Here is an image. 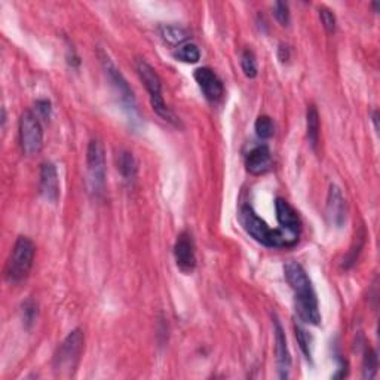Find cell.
Listing matches in <instances>:
<instances>
[{"label": "cell", "instance_id": "obj_26", "mask_svg": "<svg viewBox=\"0 0 380 380\" xmlns=\"http://www.w3.org/2000/svg\"><path fill=\"white\" fill-rule=\"evenodd\" d=\"M319 18H321V23L324 26V29L327 30V33H334L336 31V15L333 11H330L329 8H319Z\"/></svg>", "mask_w": 380, "mask_h": 380}, {"label": "cell", "instance_id": "obj_9", "mask_svg": "<svg viewBox=\"0 0 380 380\" xmlns=\"http://www.w3.org/2000/svg\"><path fill=\"white\" fill-rule=\"evenodd\" d=\"M195 81L208 101L217 103L223 99L224 95L223 82L214 73V70H211L210 67H201L195 70Z\"/></svg>", "mask_w": 380, "mask_h": 380}, {"label": "cell", "instance_id": "obj_25", "mask_svg": "<svg viewBox=\"0 0 380 380\" xmlns=\"http://www.w3.org/2000/svg\"><path fill=\"white\" fill-rule=\"evenodd\" d=\"M274 15H275V18H276V21H278L282 27L290 26L291 15H290V6H289V4H285V2H276L275 6H274Z\"/></svg>", "mask_w": 380, "mask_h": 380}, {"label": "cell", "instance_id": "obj_6", "mask_svg": "<svg viewBox=\"0 0 380 380\" xmlns=\"http://www.w3.org/2000/svg\"><path fill=\"white\" fill-rule=\"evenodd\" d=\"M88 184L95 195L101 194L106 187V155L104 146L99 139H94L86 150Z\"/></svg>", "mask_w": 380, "mask_h": 380}, {"label": "cell", "instance_id": "obj_2", "mask_svg": "<svg viewBox=\"0 0 380 380\" xmlns=\"http://www.w3.org/2000/svg\"><path fill=\"white\" fill-rule=\"evenodd\" d=\"M239 221L246 234L269 249H289L299 242V235L284 231L281 227L271 229L268 223L257 216L251 205H244L241 208Z\"/></svg>", "mask_w": 380, "mask_h": 380}, {"label": "cell", "instance_id": "obj_11", "mask_svg": "<svg viewBox=\"0 0 380 380\" xmlns=\"http://www.w3.org/2000/svg\"><path fill=\"white\" fill-rule=\"evenodd\" d=\"M41 195L49 201L56 202L60 198V179L52 162H44L41 166Z\"/></svg>", "mask_w": 380, "mask_h": 380}, {"label": "cell", "instance_id": "obj_12", "mask_svg": "<svg viewBox=\"0 0 380 380\" xmlns=\"http://www.w3.org/2000/svg\"><path fill=\"white\" fill-rule=\"evenodd\" d=\"M274 331H275V352H276V361H278V370L279 376L282 379L289 377V371L291 367V355L287 345V337H285L284 329L278 318L274 319Z\"/></svg>", "mask_w": 380, "mask_h": 380}, {"label": "cell", "instance_id": "obj_20", "mask_svg": "<svg viewBox=\"0 0 380 380\" xmlns=\"http://www.w3.org/2000/svg\"><path fill=\"white\" fill-rule=\"evenodd\" d=\"M159 34L169 45H181L187 41V31L179 26H161Z\"/></svg>", "mask_w": 380, "mask_h": 380}, {"label": "cell", "instance_id": "obj_21", "mask_svg": "<svg viewBox=\"0 0 380 380\" xmlns=\"http://www.w3.org/2000/svg\"><path fill=\"white\" fill-rule=\"evenodd\" d=\"M241 67L244 74L249 79H254L257 78L259 74V67H257V60H256V55L251 49H245L241 54Z\"/></svg>", "mask_w": 380, "mask_h": 380}, {"label": "cell", "instance_id": "obj_8", "mask_svg": "<svg viewBox=\"0 0 380 380\" xmlns=\"http://www.w3.org/2000/svg\"><path fill=\"white\" fill-rule=\"evenodd\" d=\"M174 257L177 268L189 275L196 269V249L195 241L189 232H181L177 236L176 245H174Z\"/></svg>", "mask_w": 380, "mask_h": 380}, {"label": "cell", "instance_id": "obj_19", "mask_svg": "<svg viewBox=\"0 0 380 380\" xmlns=\"http://www.w3.org/2000/svg\"><path fill=\"white\" fill-rule=\"evenodd\" d=\"M174 56L179 61L187 63V64H195L201 60V51L194 42H184L180 46H177Z\"/></svg>", "mask_w": 380, "mask_h": 380}, {"label": "cell", "instance_id": "obj_28", "mask_svg": "<svg viewBox=\"0 0 380 380\" xmlns=\"http://www.w3.org/2000/svg\"><path fill=\"white\" fill-rule=\"evenodd\" d=\"M23 314H24L26 322L30 326L31 322L34 321L36 315H37V306H36V303L33 300H27L24 303V305H23Z\"/></svg>", "mask_w": 380, "mask_h": 380}, {"label": "cell", "instance_id": "obj_13", "mask_svg": "<svg viewBox=\"0 0 380 380\" xmlns=\"http://www.w3.org/2000/svg\"><path fill=\"white\" fill-rule=\"evenodd\" d=\"M246 171L253 176L266 174L272 166V154L271 149L266 144H260L254 147L245 158Z\"/></svg>", "mask_w": 380, "mask_h": 380}, {"label": "cell", "instance_id": "obj_10", "mask_svg": "<svg viewBox=\"0 0 380 380\" xmlns=\"http://www.w3.org/2000/svg\"><path fill=\"white\" fill-rule=\"evenodd\" d=\"M275 211H276V220L281 226V229L289 231V232L300 236L301 220L299 217V213L290 205V202L285 201L284 198H276Z\"/></svg>", "mask_w": 380, "mask_h": 380}, {"label": "cell", "instance_id": "obj_17", "mask_svg": "<svg viewBox=\"0 0 380 380\" xmlns=\"http://www.w3.org/2000/svg\"><path fill=\"white\" fill-rule=\"evenodd\" d=\"M319 129H321V124H319L318 110L314 104H311L308 106V110H306V132H308V140L312 149H316L319 143Z\"/></svg>", "mask_w": 380, "mask_h": 380}, {"label": "cell", "instance_id": "obj_24", "mask_svg": "<svg viewBox=\"0 0 380 380\" xmlns=\"http://www.w3.org/2000/svg\"><path fill=\"white\" fill-rule=\"evenodd\" d=\"M377 355L373 349L367 348L364 352V361H363V377L364 379H373L377 373Z\"/></svg>", "mask_w": 380, "mask_h": 380}, {"label": "cell", "instance_id": "obj_7", "mask_svg": "<svg viewBox=\"0 0 380 380\" xmlns=\"http://www.w3.org/2000/svg\"><path fill=\"white\" fill-rule=\"evenodd\" d=\"M100 55H101L103 67H104V70H106V73L109 76V79H110L113 88L116 89V92L119 94V97H121V101L124 103L125 109H128L131 111V116H132V111H137L134 92H132V89L129 88V85L125 81L121 70H118V67L111 63V60L109 59V56L106 54H103V52H100Z\"/></svg>", "mask_w": 380, "mask_h": 380}, {"label": "cell", "instance_id": "obj_22", "mask_svg": "<svg viewBox=\"0 0 380 380\" xmlns=\"http://www.w3.org/2000/svg\"><path fill=\"white\" fill-rule=\"evenodd\" d=\"M254 128H256V134L261 140H269L275 134V125H274V121L271 116H266V115L259 116Z\"/></svg>", "mask_w": 380, "mask_h": 380}, {"label": "cell", "instance_id": "obj_27", "mask_svg": "<svg viewBox=\"0 0 380 380\" xmlns=\"http://www.w3.org/2000/svg\"><path fill=\"white\" fill-rule=\"evenodd\" d=\"M34 107H36V111L34 113H36L37 116L45 119V121H49L51 113H52L51 101H48V100H39V101H36Z\"/></svg>", "mask_w": 380, "mask_h": 380}, {"label": "cell", "instance_id": "obj_15", "mask_svg": "<svg viewBox=\"0 0 380 380\" xmlns=\"http://www.w3.org/2000/svg\"><path fill=\"white\" fill-rule=\"evenodd\" d=\"M136 70L139 73L140 81L144 84L150 99L162 97V81L156 70L151 67L144 59H139L136 61Z\"/></svg>", "mask_w": 380, "mask_h": 380}, {"label": "cell", "instance_id": "obj_29", "mask_svg": "<svg viewBox=\"0 0 380 380\" xmlns=\"http://www.w3.org/2000/svg\"><path fill=\"white\" fill-rule=\"evenodd\" d=\"M373 122H374V128L379 129V111L377 110L373 111Z\"/></svg>", "mask_w": 380, "mask_h": 380}, {"label": "cell", "instance_id": "obj_1", "mask_svg": "<svg viewBox=\"0 0 380 380\" xmlns=\"http://www.w3.org/2000/svg\"><path fill=\"white\" fill-rule=\"evenodd\" d=\"M284 276L294 293V308L299 318L311 326L321 324V312L318 306L316 293L312 287V282L297 261H289L284 266Z\"/></svg>", "mask_w": 380, "mask_h": 380}, {"label": "cell", "instance_id": "obj_14", "mask_svg": "<svg viewBox=\"0 0 380 380\" xmlns=\"http://www.w3.org/2000/svg\"><path fill=\"white\" fill-rule=\"evenodd\" d=\"M327 217L336 227H341L346 220V201L336 184H331L329 189Z\"/></svg>", "mask_w": 380, "mask_h": 380}, {"label": "cell", "instance_id": "obj_5", "mask_svg": "<svg viewBox=\"0 0 380 380\" xmlns=\"http://www.w3.org/2000/svg\"><path fill=\"white\" fill-rule=\"evenodd\" d=\"M20 143L24 155L36 156L44 149V128L41 118L31 110H26L20 119Z\"/></svg>", "mask_w": 380, "mask_h": 380}, {"label": "cell", "instance_id": "obj_3", "mask_svg": "<svg viewBox=\"0 0 380 380\" xmlns=\"http://www.w3.org/2000/svg\"><path fill=\"white\" fill-rule=\"evenodd\" d=\"M85 346V334L81 329L73 330L56 348L52 359V367L56 376L71 377L78 370Z\"/></svg>", "mask_w": 380, "mask_h": 380}, {"label": "cell", "instance_id": "obj_4", "mask_svg": "<svg viewBox=\"0 0 380 380\" xmlns=\"http://www.w3.org/2000/svg\"><path fill=\"white\" fill-rule=\"evenodd\" d=\"M34 256H36L34 242L27 236H18L6 263V269H5L6 279L11 284L23 282L29 276L33 268Z\"/></svg>", "mask_w": 380, "mask_h": 380}, {"label": "cell", "instance_id": "obj_23", "mask_svg": "<svg viewBox=\"0 0 380 380\" xmlns=\"http://www.w3.org/2000/svg\"><path fill=\"white\" fill-rule=\"evenodd\" d=\"M294 331H296V339H297V344L308 359H312V337L311 334L300 326H294Z\"/></svg>", "mask_w": 380, "mask_h": 380}, {"label": "cell", "instance_id": "obj_18", "mask_svg": "<svg viewBox=\"0 0 380 380\" xmlns=\"http://www.w3.org/2000/svg\"><path fill=\"white\" fill-rule=\"evenodd\" d=\"M150 104H151V109H154V111L156 113L158 116H161L165 122L174 125L177 128L181 126V122H180V118L176 115V113L171 110L166 103L164 101L162 97H156V99H150Z\"/></svg>", "mask_w": 380, "mask_h": 380}, {"label": "cell", "instance_id": "obj_16", "mask_svg": "<svg viewBox=\"0 0 380 380\" xmlns=\"http://www.w3.org/2000/svg\"><path fill=\"white\" fill-rule=\"evenodd\" d=\"M118 169L125 180L131 181V180L136 179L137 171H139V164L131 151H128V150L119 151L118 154Z\"/></svg>", "mask_w": 380, "mask_h": 380}]
</instances>
